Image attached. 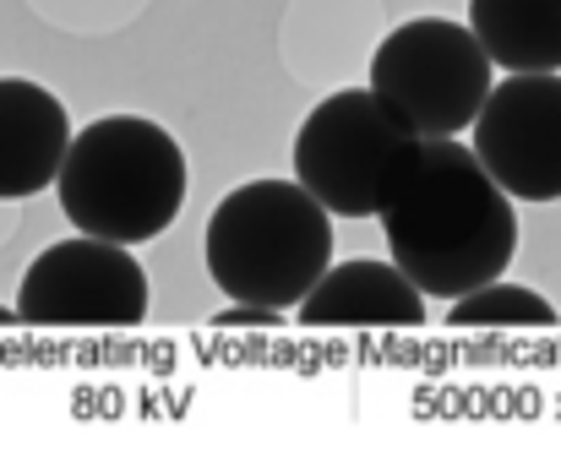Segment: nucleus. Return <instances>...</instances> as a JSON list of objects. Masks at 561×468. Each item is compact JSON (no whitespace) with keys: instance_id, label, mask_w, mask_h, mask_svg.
<instances>
[{"instance_id":"f03ea898","label":"nucleus","mask_w":561,"mask_h":468,"mask_svg":"<svg viewBox=\"0 0 561 468\" xmlns=\"http://www.w3.org/2000/svg\"><path fill=\"white\" fill-rule=\"evenodd\" d=\"M202 251L229 300L300 311L333 267V213L300 180H251L213 207Z\"/></svg>"},{"instance_id":"0eeeda50","label":"nucleus","mask_w":561,"mask_h":468,"mask_svg":"<svg viewBox=\"0 0 561 468\" xmlns=\"http://www.w3.org/2000/svg\"><path fill=\"white\" fill-rule=\"evenodd\" d=\"M469 148L518 202H561V71H507Z\"/></svg>"},{"instance_id":"f8f14e48","label":"nucleus","mask_w":561,"mask_h":468,"mask_svg":"<svg viewBox=\"0 0 561 468\" xmlns=\"http://www.w3.org/2000/svg\"><path fill=\"white\" fill-rule=\"evenodd\" d=\"M213 327L218 332H229V327H278V311L273 306H256V300H229L224 311L213 316Z\"/></svg>"},{"instance_id":"6e6552de","label":"nucleus","mask_w":561,"mask_h":468,"mask_svg":"<svg viewBox=\"0 0 561 468\" xmlns=\"http://www.w3.org/2000/svg\"><path fill=\"white\" fill-rule=\"evenodd\" d=\"M71 153L66 104L27 77H0V202L38 196L60 180Z\"/></svg>"},{"instance_id":"f257e3e1","label":"nucleus","mask_w":561,"mask_h":468,"mask_svg":"<svg viewBox=\"0 0 561 468\" xmlns=\"http://www.w3.org/2000/svg\"><path fill=\"white\" fill-rule=\"evenodd\" d=\"M392 262L425 300H463L496 284L518 251L513 191L453 137H425L414 180L381 213Z\"/></svg>"},{"instance_id":"ddd939ff","label":"nucleus","mask_w":561,"mask_h":468,"mask_svg":"<svg viewBox=\"0 0 561 468\" xmlns=\"http://www.w3.org/2000/svg\"><path fill=\"white\" fill-rule=\"evenodd\" d=\"M11 321H22V311H5V306H0V327H11Z\"/></svg>"},{"instance_id":"39448f33","label":"nucleus","mask_w":561,"mask_h":468,"mask_svg":"<svg viewBox=\"0 0 561 468\" xmlns=\"http://www.w3.org/2000/svg\"><path fill=\"white\" fill-rule=\"evenodd\" d=\"M491 49L474 27L447 16H414L392 27L371 55L376 99L420 137H458L474 132L491 99Z\"/></svg>"},{"instance_id":"20e7f679","label":"nucleus","mask_w":561,"mask_h":468,"mask_svg":"<svg viewBox=\"0 0 561 468\" xmlns=\"http://www.w3.org/2000/svg\"><path fill=\"white\" fill-rule=\"evenodd\" d=\"M425 137L409 132L376 88H344L322 99L295 137V180L333 218H381L414 180Z\"/></svg>"},{"instance_id":"7ed1b4c3","label":"nucleus","mask_w":561,"mask_h":468,"mask_svg":"<svg viewBox=\"0 0 561 468\" xmlns=\"http://www.w3.org/2000/svg\"><path fill=\"white\" fill-rule=\"evenodd\" d=\"M55 191L77 235L148 246L186 207V148L159 121L104 115L71 137Z\"/></svg>"},{"instance_id":"1a4fd4ad","label":"nucleus","mask_w":561,"mask_h":468,"mask_svg":"<svg viewBox=\"0 0 561 468\" xmlns=\"http://www.w3.org/2000/svg\"><path fill=\"white\" fill-rule=\"evenodd\" d=\"M300 327H425V295L398 262H339L306 295Z\"/></svg>"},{"instance_id":"423d86ee","label":"nucleus","mask_w":561,"mask_h":468,"mask_svg":"<svg viewBox=\"0 0 561 468\" xmlns=\"http://www.w3.org/2000/svg\"><path fill=\"white\" fill-rule=\"evenodd\" d=\"M16 311L44 332H126L148 321V273L131 246L77 235L33 256L16 289Z\"/></svg>"},{"instance_id":"9d476101","label":"nucleus","mask_w":561,"mask_h":468,"mask_svg":"<svg viewBox=\"0 0 561 468\" xmlns=\"http://www.w3.org/2000/svg\"><path fill=\"white\" fill-rule=\"evenodd\" d=\"M469 27L502 71H561V0H469Z\"/></svg>"},{"instance_id":"9b49d317","label":"nucleus","mask_w":561,"mask_h":468,"mask_svg":"<svg viewBox=\"0 0 561 468\" xmlns=\"http://www.w3.org/2000/svg\"><path fill=\"white\" fill-rule=\"evenodd\" d=\"M557 321L561 316L551 300H540L524 284H502V278L447 306V327H496V332H529L535 327V332H551Z\"/></svg>"}]
</instances>
